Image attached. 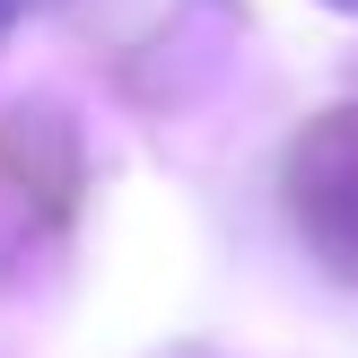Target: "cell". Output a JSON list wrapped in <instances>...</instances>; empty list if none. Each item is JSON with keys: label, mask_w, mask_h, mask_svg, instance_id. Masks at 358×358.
I'll return each instance as SVG.
<instances>
[{"label": "cell", "mask_w": 358, "mask_h": 358, "mask_svg": "<svg viewBox=\"0 0 358 358\" xmlns=\"http://www.w3.org/2000/svg\"><path fill=\"white\" fill-rule=\"evenodd\" d=\"M332 9H350V17H358V0H332Z\"/></svg>", "instance_id": "obj_1"}]
</instances>
